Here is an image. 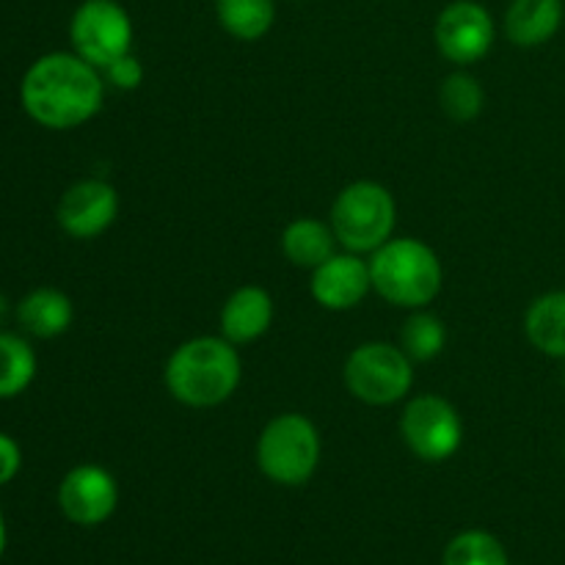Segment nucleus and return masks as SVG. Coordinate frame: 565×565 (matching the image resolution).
<instances>
[{"mask_svg":"<svg viewBox=\"0 0 565 565\" xmlns=\"http://www.w3.org/2000/svg\"><path fill=\"white\" fill-rule=\"evenodd\" d=\"M373 292L401 309H425L436 301L445 285L441 259L417 237H392L370 254Z\"/></svg>","mask_w":565,"mask_h":565,"instance_id":"3","label":"nucleus"},{"mask_svg":"<svg viewBox=\"0 0 565 565\" xmlns=\"http://www.w3.org/2000/svg\"><path fill=\"white\" fill-rule=\"evenodd\" d=\"M36 375V353L22 337L0 331V401L17 397Z\"/></svg>","mask_w":565,"mask_h":565,"instance_id":"19","label":"nucleus"},{"mask_svg":"<svg viewBox=\"0 0 565 565\" xmlns=\"http://www.w3.org/2000/svg\"><path fill=\"white\" fill-rule=\"evenodd\" d=\"M105 77L77 53H47L28 66L20 86L25 114L50 130H75L99 114Z\"/></svg>","mask_w":565,"mask_h":565,"instance_id":"1","label":"nucleus"},{"mask_svg":"<svg viewBox=\"0 0 565 565\" xmlns=\"http://www.w3.org/2000/svg\"><path fill=\"white\" fill-rule=\"evenodd\" d=\"M563 20V0H511L505 11V36L522 50L544 47L561 33Z\"/></svg>","mask_w":565,"mask_h":565,"instance_id":"14","label":"nucleus"},{"mask_svg":"<svg viewBox=\"0 0 565 565\" xmlns=\"http://www.w3.org/2000/svg\"><path fill=\"white\" fill-rule=\"evenodd\" d=\"M6 315H9V301H6V296H0V326H3Z\"/></svg>","mask_w":565,"mask_h":565,"instance_id":"26","label":"nucleus"},{"mask_svg":"<svg viewBox=\"0 0 565 565\" xmlns=\"http://www.w3.org/2000/svg\"><path fill=\"white\" fill-rule=\"evenodd\" d=\"M329 224L345 252L370 257L386 241L395 237L397 204L386 185L373 180H356L337 193Z\"/></svg>","mask_w":565,"mask_h":565,"instance_id":"4","label":"nucleus"},{"mask_svg":"<svg viewBox=\"0 0 565 565\" xmlns=\"http://www.w3.org/2000/svg\"><path fill=\"white\" fill-rule=\"evenodd\" d=\"M119 486L108 469L97 463H81L70 469L58 486V508L77 527H97L116 513Z\"/></svg>","mask_w":565,"mask_h":565,"instance_id":"10","label":"nucleus"},{"mask_svg":"<svg viewBox=\"0 0 565 565\" xmlns=\"http://www.w3.org/2000/svg\"><path fill=\"white\" fill-rule=\"evenodd\" d=\"M320 452H323V441L312 419L287 412L265 425L254 456H257L259 472L270 483L296 489V486L309 483L318 472Z\"/></svg>","mask_w":565,"mask_h":565,"instance_id":"5","label":"nucleus"},{"mask_svg":"<svg viewBox=\"0 0 565 565\" xmlns=\"http://www.w3.org/2000/svg\"><path fill=\"white\" fill-rule=\"evenodd\" d=\"M72 50L99 72L130 53L132 20L119 0H83L70 22Z\"/></svg>","mask_w":565,"mask_h":565,"instance_id":"7","label":"nucleus"},{"mask_svg":"<svg viewBox=\"0 0 565 565\" xmlns=\"http://www.w3.org/2000/svg\"><path fill=\"white\" fill-rule=\"evenodd\" d=\"M527 342L546 359L565 362V290L535 298L524 312Z\"/></svg>","mask_w":565,"mask_h":565,"instance_id":"16","label":"nucleus"},{"mask_svg":"<svg viewBox=\"0 0 565 565\" xmlns=\"http://www.w3.org/2000/svg\"><path fill=\"white\" fill-rule=\"evenodd\" d=\"M243 381L237 345L224 337H193L163 367L166 392L188 408H215L230 401Z\"/></svg>","mask_w":565,"mask_h":565,"instance_id":"2","label":"nucleus"},{"mask_svg":"<svg viewBox=\"0 0 565 565\" xmlns=\"http://www.w3.org/2000/svg\"><path fill=\"white\" fill-rule=\"evenodd\" d=\"M401 436L419 461L441 463L461 450V414L447 397L417 395L403 408Z\"/></svg>","mask_w":565,"mask_h":565,"instance_id":"8","label":"nucleus"},{"mask_svg":"<svg viewBox=\"0 0 565 565\" xmlns=\"http://www.w3.org/2000/svg\"><path fill=\"white\" fill-rule=\"evenodd\" d=\"M309 292H312L315 303L329 309V312L356 309L373 292L370 259L353 252H337L334 257H329L312 270Z\"/></svg>","mask_w":565,"mask_h":565,"instance_id":"12","label":"nucleus"},{"mask_svg":"<svg viewBox=\"0 0 565 565\" xmlns=\"http://www.w3.org/2000/svg\"><path fill=\"white\" fill-rule=\"evenodd\" d=\"M143 75H147V70H143L141 58H136L132 53L121 55V58H116L114 64H108L103 70L105 83L110 88H116V92H136L143 83Z\"/></svg>","mask_w":565,"mask_h":565,"instance_id":"23","label":"nucleus"},{"mask_svg":"<svg viewBox=\"0 0 565 565\" xmlns=\"http://www.w3.org/2000/svg\"><path fill=\"white\" fill-rule=\"evenodd\" d=\"M6 544H9V533H6V519L3 513H0V561H3L6 555Z\"/></svg>","mask_w":565,"mask_h":565,"instance_id":"25","label":"nucleus"},{"mask_svg":"<svg viewBox=\"0 0 565 565\" xmlns=\"http://www.w3.org/2000/svg\"><path fill=\"white\" fill-rule=\"evenodd\" d=\"M215 17L232 39L257 42L276 22V0H215Z\"/></svg>","mask_w":565,"mask_h":565,"instance_id":"18","label":"nucleus"},{"mask_svg":"<svg viewBox=\"0 0 565 565\" xmlns=\"http://www.w3.org/2000/svg\"><path fill=\"white\" fill-rule=\"evenodd\" d=\"M337 246H340V241H337L329 221L309 218V215L290 221L281 232V254H285V259L296 268L309 270V274L329 257H334Z\"/></svg>","mask_w":565,"mask_h":565,"instance_id":"15","label":"nucleus"},{"mask_svg":"<svg viewBox=\"0 0 565 565\" xmlns=\"http://www.w3.org/2000/svg\"><path fill=\"white\" fill-rule=\"evenodd\" d=\"M22 467V452L11 436L0 434V486L11 483Z\"/></svg>","mask_w":565,"mask_h":565,"instance_id":"24","label":"nucleus"},{"mask_svg":"<svg viewBox=\"0 0 565 565\" xmlns=\"http://www.w3.org/2000/svg\"><path fill=\"white\" fill-rule=\"evenodd\" d=\"M221 337L232 345H248L268 334L274 326V298L265 287L243 285L224 301L218 315Z\"/></svg>","mask_w":565,"mask_h":565,"instance_id":"13","label":"nucleus"},{"mask_svg":"<svg viewBox=\"0 0 565 565\" xmlns=\"http://www.w3.org/2000/svg\"><path fill=\"white\" fill-rule=\"evenodd\" d=\"M116 215H119V193L110 182L97 180V177L66 188L55 207L58 226L75 241L99 237L114 226Z\"/></svg>","mask_w":565,"mask_h":565,"instance_id":"11","label":"nucleus"},{"mask_svg":"<svg viewBox=\"0 0 565 565\" xmlns=\"http://www.w3.org/2000/svg\"><path fill=\"white\" fill-rule=\"evenodd\" d=\"M441 565H511L497 535L486 530H463L447 544Z\"/></svg>","mask_w":565,"mask_h":565,"instance_id":"22","label":"nucleus"},{"mask_svg":"<svg viewBox=\"0 0 565 565\" xmlns=\"http://www.w3.org/2000/svg\"><path fill=\"white\" fill-rule=\"evenodd\" d=\"M342 384L364 406H395L412 392L414 362L395 342H362L345 359Z\"/></svg>","mask_w":565,"mask_h":565,"instance_id":"6","label":"nucleus"},{"mask_svg":"<svg viewBox=\"0 0 565 565\" xmlns=\"http://www.w3.org/2000/svg\"><path fill=\"white\" fill-rule=\"evenodd\" d=\"M494 17L478 0H452L436 17V50L456 66H472L483 61L494 47Z\"/></svg>","mask_w":565,"mask_h":565,"instance_id":"9","label":"nucleus"},{"mask_svg":"<svg viewBox=\"0 0 565 565\" xmlns=\"http://www.w3.org/2000/svg\"><path fill=\"white\" fill-rule=\"evenodd\" d=\"M565 364V362H563ZM563 386H565V367H563Z\"/></svg>","mask_w":565,"mask_h":565,"instance_id":"27","label":"nucleus"},{"mask_svg":"<svg viewBox=\"0 0 565 565\" xmlns=\"http://www.w3.org/2000/svg\"><path fill=\"white\" fill-rule=\"evenodd\" d=\"M439 105L452 121L467 125V121H475L483 114L486 92L478 77L458 70L452 75H447L445 83L439 86Z\"/></svg>","mask_w":565,"mask_h":565,"instance_id":"21","label":"nucleus"},{"mask_svg":"<svg viewBox=\"0 0 565 565\" xmlns=\"http://www.w3.org/2000/svg\"><path fill=\"white\" fill-rule=\"evenodd\" d=\"M17 320L31 337L53 340V337L70 331L72 320H75V307L66 292L55 290V287H39L20 301Z\"/></svg>","mask_w":565,"mask_h":565,"instance_id":"17","label":"nucleus"},{"mask_svg":"<svg viewBox=\"0 0 565 565\" xmlns=\"http://www.w3.org/2000/svg\"><path fill=\"white\" fill-rule=\"evenodd\" d=\"M447 345V329L441 318L425 309H414L401 331V348L414 364L434 362Z\"/></svg>","mask_w":565,"mask_h":565,"instance_id":"20","label":"nucleus"}]
</instances>
